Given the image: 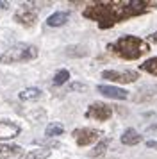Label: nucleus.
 Returning a JSON list of instances; mask_svg holds the SVG:
<instances>
[{"label":"nucleus","mask_w":157,"mask_h":159,"mask_svg":"<svg viewBox=\"0 0 157 159\" xmlns=\"http://www.w3.org/2000/svg\"><path fill=\"white\" fill-rule=\"evenodd\" d=\"M25 152L20 145L0 143V159H23Z\"/></svg>","instance_id":"9"},{"label":"nucleus","mask_w":157,"mask_h":159,"mask_svg":"<svg viewBox=\"0 0 157 159\" xmlns=\"http://www.w3.org/2000/svg\"><path fill=\"white\" fill-rule=\"evenodd\" d=\"M50 156V150H32L29 152L27 156H23V159H47Z\"/></svg>","instance_id":"18"},{"label":"nucleus","mask_w":157,"mask_h":159,"mask_svg":"<svg viewBox=\"0 0 157 159\" xmlns=\"http://www.w3.org/2000/svg\"><path fill=\"white\" fill-rule=\"evenodd\" d=\"M96 89H98V91L104 95V97H109V98H116V100H125V98H128V91L121 89V88H116V86L100 84Z\"/></svg>","instance_id":"10"},{"label":"nucleus","mask_w":157,"mask_h":159,"mask_svg":"<svg viewBox=\"0 0 157 159\" xmlns=\"http://www.w3.org/2000/svg\"><path fill=\"white\" fill-rule=\"evenodd\" d=\"M6 9H9V4L7 2H0V11H6Z\"/></svg>","instance_id":"21"},{"label":"nucleus","mask_w":157,"mask_h":159,"mask_svg":"<svg viewBox=\"0 0 157 159\" xmlns=\"http://www.w3.org/2000/svg\"><path fill=\"white\" fill-rule=\"evenodd\" d=\"M38 57V48L34 45H14L0 54V65H14V63H29Z\"/></svg>","instance_id":"3"},{"label":"nucleus","mask_w":157,"mask_h":159,"mask_svg":"<svg viewBox=\"0 0 157 159\" xmlns=\"http://www.w3.org/2000/svg\"><path fill=\"white\" fill-rule=\"evenodd\" d=\"M141 141V136H139V132L134 129H127L123 134H121V143L127 145V147H132V145H137Z\"/></svg>","instance_id":"12"},{"label":"nucleus","mask_w":157,"mask_h":159,"mask_svg":"<svg viewBox=\"0 0 157 159\" xmlns=\"http://www.w3.org/2000/svg\"><path fill=\"white\" fill-rule=\"evenodd\" d=\"M86 89H87V86L82 84V82H73V84L68 86V91H86Z\"/></svg>","instance_id":"19"},{"label":"nucleus","mask_w":157,"mask_h":159,"mask_svg":"<svg viewBox=\"0 0 157 159\" xmlns=\"http://www.w3.org/2000/svg\"><path fill=\"white\" fill-rule=\"evenodd\" d=\"M157 7L154 0H104L93 2L82 11V16L98 23L100 29H111L128 18L141 16Z\"/></svg>","instance_id":"1"},{"label":"nucleus","mask_w":157,"mask_h":159,"mask_svg":"<svg viewBox=\"0 0 157 159\" xmlns=\"http://www.w3.org/2000/svg\"><path fill=\"white\" fill-rule=\"evenodd\" d=\"M18 97H20V100H32V98H39V97H41V89H39V88H27V89H23Z\"/></svg>","instance_id":"14"},{"label":"nucleus","mask_w":157,"mask_h":159,"mask_svg":"<svg viewBox=\"0 0 157 159\" xmlns=\"http://www.w3.org/2000/svg\"><path fill=\"white\" fill-rule=\"evenodd\" d=\"M68 18H70V15L66 11H57V13H54L47 18V25L48 27H61L68 22Z\"/></svg>","instance_id":"11"},{"label":"nucleus","mask_w":157,"mask_h":159,"mask_svg":"<svg viewBox=\"0 0 157 159\" xmlns=\"http://www.w3.org/2000/svg\"><path fill=\"white\" fill-rule=\"evenodd\" d=\"M111 116H113V107L104 104V102H95L86 111V118H93V120H98V122H105Z\"/></svg>","instance_id":"4"},{"label":"nucleus","mask_w":157,"mask_h":159,"mask_svg":"<svg viewBox=\"0 0 157 159\" xmlns=\"http://www.w3.org/2000/svg\"><path fill=\"white\" fill-rule=\"evenodd\" d=\"M102 79H107L111 82H120V84H130L139 79L137 72H116V70H105L102 72Z\"/></svg>","instance_id":"5"},{"label":"nucleus","mask_w":157,"mask_h":159,"mask_svg":"<svg viewBox=\"0 0 157 159\" xmlns=\"http://www.w3.org/2000/svg\"><path fill=\"white\" fill-rule=\"evenodd\" d=\"M109 143H111V139H109V138H105V139H102V141H100V143L96 145L95 148H93V152L89 154V156H91V157H98V156H102V154H104V152L107 150V147H109Z\"/></svg>","instance_id":"16"},{"label":"nucleus","mask_w":157,"mask_h":159,"mask_svg":"<svg viewBox=\"0 0 157 159\" xmlns=\"http://www.w3.org/2000/svg\"><path fill=\"white\" fill-rule=\"evenodd\" d=\"M21 127L11 120H0V139H13L20 136Z\"/></svg>","instance_id":"8"},{"label":"nucleus","mask_w":157,"mask_h":159,"mask_svg":"<svg viewBox=\"0 0 157 159\" xmlns=\"http://www.w3.org/2000/svg\"><path fill=\"white\" fill-rule=\"evenodd\" d=\"M100 136H102V132L96 129H75L73 130V138H75L78 147H87V145L95 143Z\"/></svg>","instance_id":"6"},{"label":"nucleus","mask_w":157,"mask_h":159,"mask_svg":"<svg viewBox=\"0 0 157 159\" xmlns=\"http://www.w3.org/2000/svg\"><path fill=\"white\" fill-rule=\"evenodd\" d=\"M148 39L152 41V43H157V32H154V34H152V36H150Z\"/></svg>","instance_id":"22"},{"label":"nucleus","mask_w":157,"mask_h":159,"mask_svg":"<svg viewBox=\"0 0 157 159\" xmlns=\"http://www.w3.org/2000/svg\"><path fill=\"white\" fill-rule=\"evenodd\" d=\"M146 147H148V148H155L157 150V141H146Z\"/></svg>","instance_id":"20"},{"label":"nucleus","mask_w":157,"mask_h":159,"mask_svg":"<svg viewBox=\"0 0 157 159\" xmlns=\"http://www.w3.org/2000/svg\"><path fill=\"white\" fill-rule=\"evenodd\" d=\"M64 132V127L61 125V123L57 122H52L47 125V129H45V136L47 138H56V136H61Z\"/></svg>","instance_id":"13"},{"label":"nucleus","mask_w":157,"mask_h":159,"mask_svg":"<svg viewBox=\"0 0 157 159\" xmlns=\"http://www.w3.org/2000/svg\"><path fill=\"white\" fill-rule=\"evenodd\" d=\"M107 50H111L113 54H116L121 59L134 61V59H139L141 56H145L146 52H150V45L145 39H141V38L121 36L114 43L107 45Z\"/></svg>","instance_id":"2"},{"label":"nucleus","mask_w":157,"mask_h":159,"mask_svg":"<svg viewBox=\"0 0 157 159\" xmlns=\"http://www.w3.org/2000/svg\"><path fill=\"white\" fill-rule=\"evenodd\" d=\"M139 68H141L143 72H148V73H152V75H157V57L146 59L143 65H139Z\"/></svg>","instance_id":"15"},{"label":"nucleus","mask_w":157,"mask_h":159,"mask_svg":"<svg viewBox=\"0 0 157 159\" xmlns=\"http://www.w3.org/2000/svg\"><path fill=\"white\" fill-rule=\"evenodd\" d=\"M14 22L23 25V27H34L38 22V15L29 7H20L14 13Z\"/></svg>","instance_id":"7"},{"label":"nucleus","mask_w":157,"mask_h":159,"mask_svg":"<svg viewBox=\"0 0 157 159\" xmlns=\"http://www.w3.org/2000/svg\"><path fill=\"white\" fill-rule=\"evenodd\" d=\"M68 79H70V72H68V70H59V72L54 75L52 84H54V86H61V84H64Z\"/></svg>","instance_id":"17"}]
</instances>
